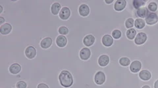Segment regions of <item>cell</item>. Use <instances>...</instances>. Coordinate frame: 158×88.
<instances>
[{
    "instance_id": "obj_1",
    "label": "cell",
    "mask_w": 158,
    "mask_h": 88,
    "mask_svg": "<svg viewBox=\"0 0 158 88\" xmlns=\"http://www.w3.org/2000/svg\"><path fill=\"white\" fill-rule=\"evenodd\" d=\"M110 15H100L98 22L106 34H111L115 29H120L122 37L118 40H114L112 46L106 48L102 45V37L98 34H93L96 42L89 48L92 52V61H98L99 56L106 54L110 60L118 61L122 57H127L131 62L138 60L142 63V70H148L152 73V78L148 81H143L138 76V73H132L129 67L118 66L114 75L111 88H141L148 85L154 88L155 82L158 80V23L154 26L146 25L141 30L136 29L137 33L144 32L148 40L141 46L135 45L134 41L128 40L126 36L127 28L125 22L129 18L127 10L116 12L113 6H110Z\"/></svg>"
},
{
    "instance_id": "obj_2",
    "label": "cell",
    "mask_w": 158,
    "mask_h": 88,
    "mask_svg": "<svg viewBox=\"0 0 158 88\" xmlns=\"http://www.w3.org/2000/svg\"><path fill=\"white\" fill-rule=\"evenodd\" d=\"M52 79H57L59 84L65 88L71 87L74 84L73 76L71 74V72H69L67 70L61 71L60 72H59V74L57 78H51V79H48V80H52ZM48 80H43L41 83Z\"/></svg>"
},
{
    "instance_id": "obj_3",
    "label": "cell",
    "mask_w": 158,
    "mask_h": 88,
    "mask_svg": "<svg viewBox=\"0 0 158 88\" xmlns=\"http://www.w3.org/2000/svg\"><path fill=\"white\" fill-rule=\"evenodd\" d=\"M78 12L79 15L81 17L86 18L88 17L90 14V8L85 3H83L81 0H78Z\"/></svg>"
},
{
    "instance_id": "obj_4",
    "label": "cell",
    "mask_w": 158,
    "mask_h": 88,
    "mask_svg": "<svg viewBox=\"0 0 158 88\" xmlns=\"http://www.w3.org/2000/svg\"><path fill=\"white\" fill-rule=\"evenodd\" d=\"M0 49H9V48H0ZM12 50H17V49H12ZM21 51H24V55H25L26 57L28 58V60H33V59L35 58L37 56L36 48L33 46H28Z\"/></svg>"
},
{
    "instance_id": "obj_5",
    "label": "cell",
    "mask_w": 158,
    "mask_h": 88,
    "mask_svg": "<svg viewBox=\"0 0 158 88\" xmlns=\"http://www.w3.org/2000/svg\"><path fill=\"white\" fill-rule=\"evenodd\" d=\"M144 20L148 26H152L156 25L158 23V13L150 12L144 18Z\"/></svg>"
},
{
    "instance_id": "obj_6",
    "label": "cell",
    "mask_w": 158,
    "mask_h": 88,
    "mask_svg": "<svg viewBox=\"0 0 158 88\" xmlns=\"http://www.w3.org/2000/svg\"><path fill=\"white\" fill-rule=\"evenodd\" d=\"M94 81L98 86L103 85L106 81V75L104 72L101 71H97L94 76Z\"/></svg>"
},
{
    "instance_id": "obj_7",
    "label": "cell",
    "mask_w": 158,
    "mask_h": 88,
    "mask_svg": "<svg viewBox=\"0 0 158 88\" xmlns=\"http://www.w3.org/2000/svg\"><path fill=\"white\" fill-rule=\"evenodd\" d=\"M71 16V9L67 7H62V9L59 14V18L63 21H66L70 18Z\"/></svg>"
},
{
    "instance_id": "obj_8",
    "label": "cell",
    "mask_w": 158,
    "mask_h": 88,
    "mask_svg": "<svg viewBox=\"0 0 158 88\" xmlns=\"http://www.w3.org/2000/svg\"><path fill=\"white\" fill-rule=\"evenodd\" d=\"M148 40V36L146 33L144 32H139L137 33V35L135 38L134 42L135 45L138 46L143 45L146 43Z\"/></svg>"
},
{
    "instance_id": "obj_9",
    "label": "cell",
    "mask_w": 158,
    "mask_h": 88,
    "mask_svg": "<svg viewBox=\"0 0 158 88\" xmlns=\"http://www.w3.org/2000/svg\"><path fill=\"white\" fill-rule=\"evenodd\" d=\"M0 71H8L10 74L13 75H19L22 71V67L21 65L18 63H15L13 64L10 65L8 67V69L7 70H0Z\"/></svg>"
},
{
    "instance_id": "obj_10",
    "label": "cell",
    "mask_w": 158,
    "mask_h": 88,
    "mask_svg": "<svg viewBox=\"0 0 158 88\" xmlns=\"http://www.w3.org/2000/svg\"><path fill=\"white\" fill-rule=\"evenodd\" d=\"M101 41L103 46H104L106 48H110L112 46L113 43H114V38L112 37L111 35L106 34V35H103L102 36Z\"/></svg>"
},
{
    "instance_id": "obj_11",
    "label": "cell",
    "mask_w": 158,
    "mask_h": 88,
    "mask_svg": "<svg viewBox=\"0 0 158 88\" xmlns=\"http://www.w3.org/2000/svg\"><path fill=\"white\" fill-rule=\"evenodd\" d=\"M127 1L126 0H116L113 5V8L116 12H122L126 9Z\"/></svg>"
},
{
    "instance_id": "obj_12",
    "label": "cell",
    "mask_w": 158,
    "mask_h": 88,
    "mask_svg": "<svg viewBox=\"0 0 158 88\" xmlns=\"http://www.w3.org/2000/svg\"><path fill=\"white\" fill-rule=\"evenodd\" d=\"M62 9L61 5L57 1H55V0H52V5L50 7V11L51 13L53 16H58L60 11Z\"/></svg>"
},
{
    "instance_id": "obj_13",
    "label": "cell",
    "mask_w": 158,
    "mask_h": 88,
    "mask_svg": "<svg viewBox=\"0 0 158 88\" xmlns=\"http://www.w3.org/2000/svg\"><path fill=\"white\" fill-rule=\"evenodd\" d=\"M96 42V37L92 34L86 35L82 39V43L85 46L90 48Z\"/></svg>"
},
{
    "instance_id": "obj_14",
    "label": "cell",
    "mask_w": 158,
    "mask_h": 88,
    "mask_svg": "<svg viewBox=\"0 0 158 88\" xmlns=\"http://www.w3.org/2000/svg\"><path fill=\"white\" fill-rule=\"evenodd\" d=\"M13 31V26L11 24L5 23L0 26V35L6 36L9 35Z\"/></svg>"
},
{
    "instance_id": "obj_15",
    "label": "cell",
    "mask_w": 158,
    "mask_h": 88,
    "mask_svg": "<svg viewBox=\"0 0 158 88\" xmlns=\"http://www.w3.org/2000/svg\"><path fill=\"white\" fill-rule=\"evenodd\" d=\"M110 63V56L106 54H102L99 56L98 59V64L101 67H107Z\"/></svg>"
},
{
    "instance_id": "obj_16",
    "label": "cell",
    "mask_w": 158,
    "mask_h": 88,
    "mask_svg": "<svg viewBox=\"0 0 158 88\" xmlns=\"http://www.w3.org/2000/svg\"><path fill=\"white\" fill-rule=\"evenodd\" d=\"M142 63L138 60H135L131 62L129 69L132 73H138L142 70Z\"/></svg>"
},
{
    "instance_id": "obj_17",
    "label": "cell",
    "mask_w": 158,
    "mask_h": 88,
    "mask_svg": "<svg viewBox=\"0 0 158 88\" xmlns=\"http://www.w3.org/2000/svg\"><path fill=\"white\" fill-rule=\"evenodd\" d=\"M149 13L150 11H148V7L146 6L136 10V17L139 18H145L148 16V14H149Z\"/></svg>"
},
{
    "instance_id": "obj_18",
    "label": "cell",
    "mask_w": 158,
    "mask_h": 88,
    "mask_svg": "<svg viewBox=\"0 0 158 88\" xmlns=\"http://www.w3.org/2000/svg\"><path fill=\"white\" fill-rule=\"evenodd\" d=\"M138 76L143 81H148L152 78V73L148 70H141L138 72Z\"/></svg>"
},
{
    "instance_id": "obj_19",
    "label": "cell",
    "mask_w": 158,
    "mask_h": 88,
    "mask_svg": "<svg viewBox=\"0 0 158 88\" xmlns=\"http://www.w3.org/2000/svg\"><path fill=\"white\" fill-rule=\"evenodd\" d=\"M149 2V0H132V7L137 10L141 7H145L146 3H148Z\"/></svg>"
},
{
    "instance_id": "obj_20",
    "label": "cell",
    "mask_w": 158,
    "mask_h": 88,
    "mask_svg": "<svg viewBox=\"0 0 158 88\" xmlns=\"http://www.w3.org/2000/svg\"><path fill=\"white\" fill-rule=\"evenodd\" d=\"M146 26V23L143 18H136L135 20V28L136 29L138 30H141V29H144Z\"/></svg>"
},
{
    "instance_id": "obj_21",
    "label": "cell",
    "mask_w": 158,
    "mask_h": 88,
    "mask_svg": "<svg viewBox=\"0 0 158 88\" xmlns=\"http://www.w3.org/2000/svg\"><path fill=\"white\" fill-rule=\"evenodd\" d=\"M136 35H137L136 29L134 28L127 29L126 30V36L128 40L134 41Z\"/></svg>"
},
{
    "instance_id": "obj_22",
    "label": "cell",
    "mask_w": 158,
    "mask_h": 88,
    "mask_svg": "<svg viewBox=\"0 0 158 88\" xmlns=\"http://www.w3.org/2000/svg\"><path fill=\"white\" fill-rule=\"evenodd\" d=\"M148 11L151 13H156L158 9V5L157 3L155 2V0L154 1H150L149 3H148L147 6Z\"/></svg>"
},
{
    "instance_id": "obj_23",
    "label": "cell",
    "mask_w": 158,
    "mask_h": 88,
    "mask_svg": "<svg viewBox=\"0 0 158 88\" xmlns=\"http://www.w3.org/2000/svg\"><path fill=\"white\" fill-rule=\"evenodd\" d=\"M118 63H119V65L121 66L127 67L130 66L131 61L130 59L127 57H122L119 59V60H118Z\"/></svg>"
},
{
    "instance_id": "obj_24",
    "label": "cell",
    "mask_w": 158,
    "mask_h": 88,
    "mask_svg": "<svg viewBox=\"0 0 158 88\" xmlns=\"http://www.w3.org/2000/svg\"><path fill=\"white\" fill-rule=\"evenodd\" d=\"M111 36L114 40H118L122 37V32L118 29H115L111 31Z\"/></svg>"
},
{
    "instance_id": "obj_25",
    "label": "cell",
    "mask_w": 158,
    "mask_h": 88,
    "mask_svg": "<svg viewBox=\"0 0 158 88\" xmlns=\"http://www.w3.org/2000/svg\"><path fill=\"white\" fill-rule=\"evenodd\" d=\"M125 26L127 29L133 28V27H135V19L133 18H128L125 22Z\"/></svg>"
},
{
    "instance_id": "obj_26",
    "label": "cell",
    "mask_w": 158,
    "mask_h": 88,
    "mask_svg": "<svg viewBox=\"0 0 158 88\" xmlns=\"http://www.w3.org/2000/svg\"><path fill=\"white\" fill-rule=\"evenodd\" d=\"M28 84L25 81H18L15 84L14 87H17V88H27Z\"/></svg>"
},
{
    "instance_id": "obj_27",
    "label": "cell",
    "mask_w": 158,
    "mask_h": 88,
    "mask_svg": "<svg viewBox=\"0 0 158 88\" xmlns=\"http://www.w3.org/2000/svg\"><path fill=\"white\" fill-rule=\"evenodd\" d=\"M35 88H49V87L48 84H45V83H40Z\"/></svg>"
},
{
    "instance_id": "obj_28",
    "label": "cell",
    "mask_w": 158,
    "mask_h": 88,
    "mask_svg": "<svg viewBox=\"0 0 158 88\" xmlns=\"http://www.w3.org/2000/svg\"><path fill=\"white\" fill-rule=\"evenodd\" d=\"M6 22V18H5L2 16H0V26H1L2 25H3V24H4Z\"/></svg>"
},
{
    "instance_id": "obj_29",
    "label": "cell",
    "mask_w": 158,
    "mask_h": 88,
    "mask_svg": "<svg viewBox=\"0 0 158 88\" xmlns=\"http://www.w3.org/2000/svg\"><path fill=\"white\" fill-rule=\"evenodd\" d=\"M104 2L106 5H111L113 3H114V0H104Z\"/></svg>"
},
{
    "instance_id": "obj_30",
    "label": "cell",
    "mask_w": 158,
    "mask_h": 88,
    "mask_svg": "<svg viewBox=\"0 0 158 88\" xmlns=\"http://www.w3.org/2000/svg\"><path fill=\"white\" fill-rule=\"evenodd\" d=\"M154 88H158V80H157L155 82L154 84Z\"/></svg>"
},
{
    "instance_id": "obj_31",
    "label": "cell",
    "mask_w": 158,
    "mask_h": 88,
    "mask_svg": "<svg viewBox=\"0 0 158 88\" xmlns=\"http://www.w3.org/2000/svg\"><path fill=\"white\" fill-rule=\"evenodd\" d=\"M141 88H151L149 86H148V85H144V86H143Z\"/></svg>"
},
{
    "instance_id": "obj_32",
    "label": "cell",
    "mask_w": 158,
    "mask_h": 88,
    "mask_svg": "<svg viewBox=\"0 0 158 88\" xmlns=\"http://www.w3.org/2000/svg\"><path fill=\"white\" fill-rule=\"evenodd\" d=\"M13 88H17V87H13Z\"/></svg>"
}]
</instances>
